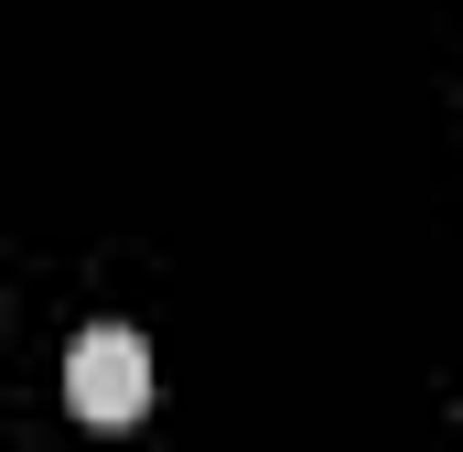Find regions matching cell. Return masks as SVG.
<instances>
[{"instance_id":"obj_1","label":"cell","mask_w":463,"mask_h":452,"mask_svg":"<svg viewBox=\"0 0 463 452\" xmlns=\"http://www.w3.org/2000/svg\"><path fill=\"white\" fill-rule=\"evenodd\" d=\"M65 399H76L87 431H129V420L151 410V344L118 334V324L76 334V355H65Z\"/></svg>"}]
</instances>
